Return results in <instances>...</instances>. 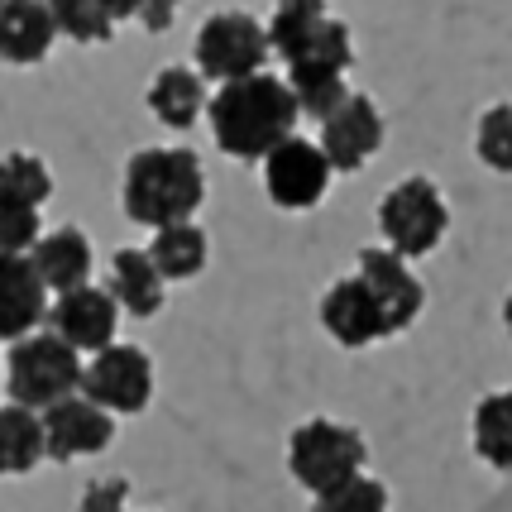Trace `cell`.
<instances>
[{"mask_svg":"<svg viewBox=\"0 0 512 512\" xmlns=\"http://www.w3.org/2000/svg\"><path fill=\"white\" fill-rule=\"evenodd\" d=\"M297 115H302V106L292 96L288 77L259 72V77H245V82H230V87L216 91L206 120H211V134H216L221 154L259 163L283 139H292Z\"/></svg>","mask_w":512,"mask_h":512,"instance_id":"obj_1","label":"cell"},{"mask_svg":"<svg viewBox=\"0 0 512 512\" xmlns=\"http://www.w3.org/2000/svg\"><path fill=\"white\" fill-rule=\"evenodd\" d=\"M125 216L149 230L187 225L206 201V173L201 158L187 144H163V149H139L125 163Z\"/></svg>","mask_w":512,"mask_h":512,"instance_id":"obj_2","label":"cell"},{"mask_svg":"<svg viewBox=\"0 0 512 512\" xmlns=\"http://www.w3.org/2000/svg\"><path fill=\"white\" fill-rule=\"evenodd\" d=\"M77 355L82 350H72L58 331H34L15 340L5 350V393H10V402L48 412L58 402L77 398L82 383H87V364Z\"/></svg>","mask_w":512,"mask_h":512,"instance_id":"obj_3","label":"cell"},{"mask_svg":"<svg viewBox=\"0 0 512 512\" xmlns=\"http://www.w3.org/2000/svg\"><path fill=\"white\" fill-rule=\"evenodd\" d=\"M364 455H369L364 436L355 426L331 422V417H312V422H302L288 436V474L316 498L359 479L364 474Z\"/></svg>","mask_w":512,"mask_h":512,"instance_id":"obj_4","label":"cell"},{"mask_svg":"<svg viewBox=\"0 0 512 512\" xmlns=\"http://www.w3.org/2000/svg\"><path fill=\"white\" fill-rule=\"evenodd\" d=\"M273 53L268 24H259L245 10H221L197 29V72L206 82H245L264 72V58Z\"/></svg>","mask_w":512,"mask_h":512,"instance_id":"obj_5","label":"cell"},{"mask_svg":"<svg viewBox=\"0 0 512 512\" xmlns=\"http://www.w3.org/2000/svg\"><path fill=\"white\" fill-rule=\"evenodd\" d=\"M379 230H383V245L398 249L402 259L431 254L450 230V206L441 197V187L431 178H402L379 201Z\"/></svg>","mask_w":512,"mask_h":512,"instance_id":"obj_6","label":"cell"},{"mask_svg":"<svg viewBox=\"0 0 512 512\" xmlns=\"http://www.w3.org/2000/svg\"><path fill=\"white\" fill-rule=\"evenodd\" d=\"M331 158L321 144L312 139H283L273 154L264 158V187L273 206H283V211H312L316 201L326 197V187H331Z\"/></svg>","mask_w":512,"mask_h":512,"instance_id":"obj_7","label":"cell"},{"mask_svg":"<svg viewBox=\"0 0 512 512\" xmlns=\"http://www.w3.org/2000/svg\"><path fill=\"white\" fill-rule=\"evenodd\" d=\"M268 39L273 53L288 67H331V72H350L355 63V44H350V24L316 15V20H297V15H278L268 20Z\"/></svg>","mask_w":512,"mask_h":512,"instance_id":"obj_8","label":"cell"},{"mask_svg":"<svg viewBox=\"0 0 512 512\" xmlns=\"http://www.w3.org/2000/svg\"><path fill=\"white\" fill-rule=\"evenodd\" d=\"M82 393L91 402H101L106 412H115V417H134L154 398V359L139 345H111L87 364Z\"/></svg>","mask_w":512,"mask_h":512,"instance_id":"obj_9","label":"cell"},{"mask_svg":"<svg viewBox=\"0 0 512 512\" xmlns=\"http://www.w3.org/2000/svg\"><path fill=\"white\" fill-rule=\"evenodd\" d=\"M321 326H326V335H331L335 345H345V350H364V345L393 335L388 312H383V302L374 297V288L364 283V273L340 278V283L326 288V297H321Z\"/></svg>","mask_w":512,"mask_h":512,"instance_id":"obj_10","label":"cell"},{"mask_svg":"<svg viewBox=\"0 0 512 512\" xmlns=\"http://www.w3.org/2000/svg\"><path fill=\"white\" fill-rule=\"evenodd\" d=\"M44 426H48V460L53 465H72L82 455H101L115 441V412H106L101 402H91L87 393L48 407Z\"/></svg>","mask_w":512,"mask_h":512,"instance_id":"obj_11","label":"cell"},{"mask_svg":"<svg viewBox=\"0 0 512 512\" xmlns=\"http://www.w3.org/2000/svg\"><path fill=\"white\" fill-rule=\"evenodd\" d=\"M120 302L111 297V288H77L63 292L48 312V326L63 335L72 350H87V355H101L115 345V326H120Z\"/></svg>","mask_w":512,"mask_h":512,"instance_id":"obj_12","label":"cell"},{"mask_svg":"<svg viewBox=\"0 0 512 512\" xmlns=\"http://www.w3.org/2000/svg\"><path fill=\"white\" fill-rule=\"evenodd\" d=\"M359 273H364V283H369V288H374V297L383 302V312H388V326H393V335L407 331V326L422 316L426 288L417 283V273L407 268V259H402L398 249H388V245L359 249Z\"/></svg>","mask_w":512,"mask_h":512,"instance_id":"obj_13","label":"cell"},{"mask_svg":"<svg viewBox=\"0 0 512 512\" xmlns=\"http://www.w3.org/2000/svg\"><path fill=\"white\" fill-rule=\"evenodd\" d=\"M321 149L335 173H359L383 149V115L369 96H350L340 111L321 125Z\"/></svg>","mask_w":512,"mask_h":512,"instance_id":"obj_14","label":"cell"},{"mask_svg":"<svg viewBox=\"0 0 512 512\" xmlns=\"http://www.w3.org/2000/svg\"><path fill=\"white\" fill-rule=\"evenodd\" d=\"M48 283L34 254H5L0 259V331L15 345L24 335H34V326L44 321L53 307H48Z\"/></svg>","mask_w":512,"mask_h":512,"instance_id":"obj_15","label":"cell"},{"mask_svg":"<svg viewBox=\"0 0 512 512\" xmlns=\"http://www.w3.org/2000/svg\"><path fill=\"white\" fill-rule=\"evenodd\" d=\"M58 34L63 29L53 15V0H5L0 5V44H5V58L15 67L44 63Z\"/></svg>","mask_w":512,"mask_h":512,"instance_id":"obj_16","label":"cell"},{"mask_svg":"<svg viewBox=\"0 0 512 512\" xmlns=\"http://www.w3.org/2000/svg\"><path fill=\"white\" fill-rule=\"evenodd\" d=\"M106 288H111V297L130 316L149 321V316L163 312L168 278L158 273V264H154V254H149V249H115L111 273H106Z\"/></svg>","mask_w":512,"mask_h":512,"instance_id":"obj_17","label":"cell"},{"mask_svg":"<svg viewBox=\"0 0 512 512\" xmlns=\"http://www.w3.org/2000/svg\"><path fill=\"white\" fill-rule=\"evenodd\" d=\"M29 254H34L44 283L58 292V297H63V292H77V288H91V240L77 225H63V230L44 235Z\"/></svg>","mask_w":512,"mask_h":512,"instance_id":"obj_18","label":"cell"},{"mask_svg":"<svg viewBox=\"0 0 512 512\" xmlns=\"http://www.w3.org/2000/svg\"><path fill=\"white\" fill-rule=\"evenodd\" d=\"M149 111L168 125V130H192L201 111H211L206 101V77L192 67H163L149 82Z\"/></svg>","mask_w":512,"mask_h":512,"instance_id":"obj_19","label":"cell"},{"mask_svg":"<svg viewBox=\"0 0 512 512\" xmlns=\"http://www.w3.org/2000/svg\"><path fill=\"white\" fill-rule=\"evenodd\" d=\"M48 460V426L44 412L20 407V402H5L0 412V465L5 474H29L34 465Z\"/></svg>","mask_w":512,"mask_h":512,"instance_id":"obj_20","label":"cell"},{"mask_svg":"<svg viewBox=\"0 0 512 512\" xmlns=\"http://www.w3.org/2000/svg\"><path fill=\"white\" fill-rule=\"evenodd\" d=\"M474 455L498 474H512V388L479 398V407H474Z\"/></svg>","mask_w":512,"mask_h":512,"instance_id":"obj_21","label":"cell"},{"mask_svg":"<svg viewBox=\"0 0 512 512\" xmlns=\"http://www.w3.org/2000/svg\"><path fill=\"white\" fill-rule=\"evenodd\" d=\"M149 254H154L158 273L168 278V283H187V278H197L201 268H206V230H201L197 221L187 225H168V230H154V245H149Z\"/></svg>","mask_w":512,"mask_h":512,"instance_id":"obj_22","label":"cell"},{"mask_svg":"<svg viewBox=\"0 0 512 512\" xmlns=\"http://www.w3.org/2000/svg\"><path fill=\"white\" fill-rule=\"evenodd\" d=\"M288 87L297 96L302 115H312L321 125L355 96V91L345 87V72H331V67H288Z\"/></svg>","mask_w":512,"mask_h":512,"instance_id":"obj_23","label":"cell"},{"mask_svg":"<svg viewBox=\"0 0 512 512\" xmlns=\"http://www.w3.org/2000/svg\"><path fill=\"white\" fill-rule=\"evenodd\" d=\"M48 192H53V178H48L44 158L34 154H5V168H0V201L10 206H44Z\"/></svg>","mask_w":512,"mask_h":512,"instance_id":"obj_24","label":"cell"},{"mask_svg":"<svg viewBox=\"0 0 512 512\" xmlns=\"http://www.w3.org/2000/svg\"><path fill=\"white\" fill-rule=\"evenodd\" d=\"M53 15L72 44H111L115 15L106 10V0H53Z\"/></svg>","mask_w":512,"mask_h":512,"instance_id":"obj_25","label":"cell"},{"mask_svg":"<svg viewBox=\"0 0 512 512\" xmlns=\"http://www.w3.org/2000/svg\"><path fill=\"white\" fill-rule=\"evenodd\" d=\"M474 154L489 163L493 173H512V101L489 106L479 115V130H474Z\"/></svg>","mask_w":512,"mask_h":512,"instance_id":"obj_26","label":"cell"},{"mask_svg":"<svg viewBox=\"0 0 512 512\" xmlns=\"http://www.w3.org/2000/svg\"><path fill=\"white\" fill-rule=\"evenodd\" d=\"M316 512H388V489H383L379 479L359 474L350 484L321 493V498H316Z\"/></svg>","mask_w":512,"mask_h":512,"instance_id":"obj_27","label":"cell"},{"mask_svg":"<svg viewBox=\"0 0 512 512\" xmlns=\"http://www.w3.org/2000/svg\"><path fill=\"white\" fill-rule=\"evenodd\" d=\"M0 240H5V254H29V249L44 240L39 235V211L5 201V211H0Z\"/></svg>","mask_w":512,"mask_h":512,"instance_id":"obj_28","label":"cell"},{"mask_svg":"<svg viewBox=\"0 0 512 512\" xmlns=\"http://www.w3.org/2000/svg\"><path fill=\"white\" fill-rule=\"evenodd\" d=\"M130 479H91L82 489V512H125Z\"/></svg>","mask_w":512,"mask_h":512,"instance_id":"obj_29","label":"cell"},{"mask_svg":"<svg viewBox=\"0 0 512 512\" xmlns=\"http://www.w3.org/2000/svg\"><path fill=\"white\" fill-rule=\"evenodd\" d=\"M173 20H178V0H144V15H139V24H144L149 34H168V29H173Z\"/></svg>","mask_w":512,"mask_h":512,"instance_id":"obj_30","label":"cell"},{"mask_svg":"<svg viewBox=\"0 0 512 512\" xmlns=\"http://www.w3.org/2000/svg\"><path fill=\"white\" fill-rule=\"evenodd\" d=\"M326 5H331V0H278V15H297V20H316V15H326Z\"/></svg>","mask_w":512,"mask_h":512,"instance_id":"obj_31","label":"cell"},{"mask_svg":"<svg viewBox=\"0 0 512 512\" xmlns=\"http://www.w3.org/2000/svg\"><path fill=\"white\" fill-rule=\"evenodd\" d=\"M106 10H111L115 20H139L144 15V0H106Z\"/></svg>","mask_w":512,"mask_h":512,"instance_id":"obj_32","label":"cell"},{"mask_svg":"<svg viewBox=\"0 0 512 512\" xmlns=\"http://www.w3.org/2000/svg\"><path fill=\"white\" fill-rule=\"evenodd\" d=\"M503 326H508V335H512V292H508V302H503Z\"/></svg>","mask_w":512,"mask_h":512,"instance_id":"obj_33","label":"cell"}]
</instances>
